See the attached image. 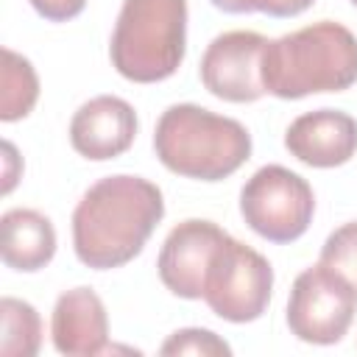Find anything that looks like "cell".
<instances>
[{
  "mask_svg": "<svg viewBox=\"0 0 357 357\" xmlns=\"http://www.w3.org/2000/svg\"><path fill=\"white\" fill-rule=\"evenodd\" d=\"M165 215L162 190L142 176H106L92 184L73 212L75 257L95 271L131 262Z\"/></svg>",
  "mask_w": 357,
  "mask_h": 357,
  "instance_id": "1",
  "label": "cell"
},
{
  "mask_svg": "<svg viewBox=\"0 0 357 357\" xmlns=\"http://www.w3.org/2000/svg\"><path fill=\"white\" fill-rule=\"evenodd\" d=\"M357 81V36L332 20L312 22L265 45L262 84L282 100L343 92Z\"/></svg>",
  "mask_w": 357,
  "mask_h": 357,
  "instance_id": "2",
  "label": "cell"
},
{
  "mask_svg": "<svg viewBox=\"0 0 357 357\" xmlns=\"http://www.w3.org/2000/svg\"><path fill=\"white\" fill-rule=\"evenodd\" d=\"M153 151L178 176L220 181L251 156V134L231 117L195 103H176L156 123Z\"/></svg>",
  "mask_w": 357,
  "mask_h": 357,
  "instance_id": "3",
  "label": "cell"
},
{
  "mask_svg": "<svg viewBox=\"0 0 357 357\" xmlns=\"http://www.w3.org/2000/svg\"><path fill=\"white\" fill-rule=\"evenodd\" d=\"M187 0H123L112 31V64L137 84L170 78L184 61Z\"/></svg>",
  "mask_w": 357,
  "mask_h": 357,
  "instance_id": "4",
  "label": "cell"
},
{
  "mask_svg": "<svg viewBox=\"0 0 357 357\" xmlns=\"http://www.w3.org/2000/svg\"><path fill=\"white\" fill-rule=\"evenodd\" d=\"M240 212L259 237L271 243H293L312 223L315 195L298 173L282 165H265L243 184Z\"/></svg>",
  "mask_w": 357,
  "mask_h": 357,
  "instance_id": "5",
  "label": "cell"
},
{
  "mask_svg": "<svg viewBox=\"0 0 357 357\" xmlns=\"http://www.w3.org/2000/svg\"><path fill=\"white\" fill-rule=\"evenodd\" d=\"M271 287V262L251 245L226 234L206 271L204 301L209 304V310L231 324L257 321L268 310Z\"/></svg>",
  "mask_w": 357,
  "mask_h": 357,
  "instance_id": "6",
  "label": "cell"
},
{
  "mask_svg": "<svg viewBox=\"0 0 357 357\" xmlns=\"http://www.w3.org/2000/svg\"><path fill=\"white\" fill-rule=\"evenodd\" d=\"M357 312V287L332 271L329 265L318 262L304 268L287 298V326L290 332L315 346L337 343Z\"/></svg>",
  "mask_w": 357,
  "mask_h": 357,
  "instance_id": "7",
  "label": "cell"
},
{
  "mask_svg": "<svg viewBox=\"0 0 357 357\" xmlns=\"http://www.w3.org/2000/svg\"><path fill=\"white\" fill-rule=\"evenodd\" d=\"M268 39L257 31H226L215 36L201 56L204 86L229 103H251L265 95L262 53Z\"/></svg>",
  "mask_w": 357,
  "mask_h": 357,
  "instance_id": "8",
  "label": "cell"
},
{
  "mask_svg": "<svg viewBox=\"0 0 357 357\" xmlns=\"http://www.w3.org/2000/svg\"><path fill=\"white\" fill-rule=\"evenodd\" d=\"M226 231L212 220H181L162 243L156 268L162 284L178 298H204L206 271Z\"/></svg>",
  "mask_w": 357,
  "mask_h": 357,
  "instance_id": "9",
  "label": "cell"
},
{
  "mask_svg": "<svg viewBox=\"0 0 357 357\" xmlns=\"http://www.w3.org/2000/svg\"><path fill=\"white\" fill-rule=\"evenodd\" d=\"M137 137V112L131 103L114 95H98L86 100L70 120L73 148L92 159L106 162L131 148Z\"/></svg>",
  "mask_w": 357,
  "mask_h": 357,
  "instance_id": "10",
  "label": "cell"
},
{
  "mask_svg": "<svg viewBox=\"0 0 357 357\" xmlns=\"http://www.w3.org/2000/svg\"><path fill=\"white\" fill-rule=\"evenodd\" d=\"M284 148L310 167L346 165L357 151V120L337 109L307 112L290 123Z\"/></svg>",
  "mask_w": 357,
  "mask_h": 357,
  "instance_id": "11",
  "label": "cell"
},
{
  "mask_svg": "<svg viewBox=\"0 0 357 357\" xmlns=\"http://www.w3.org/2000/svg\"><path fill=\"white\" fill-rule=\"evenodd\" d=\"M50 335L56 351L67 357H92L106 351L109 318L100 296L92 287L64 290L53 307Z\"/></svg>",
  "mask_w": 357,
  "mask_h": 357,
  "instance_id": "12",
  "label": "cell"
},
{
  "mask_svg": "<svg viewBox=\"0 0 357 357\" xmlns=\"http://www.w3.org/2000/svg\"><path fill=\"white\" fill-rule=\"evenodd\" d=\"M3 229V262L14 271H39L56 254V229L50 218L36 209H8L0 218Z\"/></svg>",
  "mask_w": 357,
  "mask_h": 357,
  "instance_id": "13",
  "label": "cell"
},
{
  "mask_svg": "<svg viewBox=\"0 0 357 357\" xmlns=\"http://www.w3.org/2000/svg\"><path fill=\"white\" fill-rule=\"evenodd\" d=\"M39 98V78L28 59L3 47V92H0V120L14 123L25 117Z\"/></svg>",
  "mask_w": 357,
  "mask_h": 357,
  "instance_id": "14",
  "label": "cell"
},
{
  "mask_svg": "<svg viewBox=\"0 0 357 357\" xmlns=\"http://www.w3.org/2000/svg\"><path fill=\"white\" fill-rule=\"evenodd\" d=\"M0 315H3L0 351L6 357H33L39 351V343H42L39 312L28 301L6 296L0 301Z\"/></svg>",
  "mask_w": 357,
  "mask_h": 357,
  "instance_id": "15",
  "label": "cell"
},
{
  "mask_svg": "<svg viewBox=\"0 0 357 357\" xmlns=\"http://www.w3.org/2000/svg\"><path fill=\"white\" fill-rule=\"evenodd\" d=\"M321 262L346 276L357 287V220L343 223L326 237L321 248Z\"/></svg>",
  "mask_w": 357,
  "mask_h": 357,
  "instance_id": "16",
  "label": "cell"
},
{
  "mask_svg": "<svg viewBox=\"0 0 357 357\" xmlns=\"http://www.w3.org/2000/svg\"><path fill=\"white\" fill-rule=\"evenodd\" d=\"M162 354H201V357H215V354H231L229 343L220 340L209 329H178L173 332L162 349Z\"/></svg>",
  "mask_w": 357,
  "mask_h": 357,
  "instance_id": "17",
  "label": "cell"
},
{
  "mask_svg": "<svg viewBox=\"0 0 357 357\" xmlns=\"http://www.w3.org/2000/svg\"><path fill=\"white\" fill-rule=\"evenodd\" d=\"M31 6L36 8L39 17L50 20V22H64L73 20L84 11L86 0H31Z\"/></svg>",
  "mask_w": 357,
  "mask_h": 357,
  "instance_id": "18",
  "label": "cell"
},
{
  "mask_svg": "<svg viewBox=\"0 0 357 357\" xmlns=\"http://www.w3.org/2000/svg\"><path fill=\"white\" fill-rule=\"evenodd\" d=\"M315 0H257V11L268 17H296L310 8Z\"/></svg>",
  "mask_w": 357,
  "mask_h": 357,
  "instance_id": "19",
  "label": "cell"
},
{
  "mask_svg": "<svg viewBox=\"0 0 357 357\" xmlns=\"http://www.w3.org/2000/svg\"><path fill=\"white\" fill-rule=\"evenodd\" d=\"M215 8L229 11V14H248L257 11V0H212Z\"/></svg>",
  "mask_w": 357,
  "mask_h": 357,
  "instance_id": "20",
  "label": "cell"
},
{
  "mask_svg": "<svg viewBox=\"0 0 357 357\" xmlns=\"http://www.w3.org/2000/svg\"><path fill=\"white\" fill-rule=\"evenodd\" d=\"M3 153H6V181H3V192H11L17 173H14V162H17V151L11 142H3Z\"/></svg>",
  "mask_w": 357,
  "mask_h": 357,
  "instance_id": "21",
  "label": "cell"
},
{
  "mask_svg": "<svg viewBox=\"0 0 357 357\" xmlns=\"http://www.w3.org/2000/svg\"><path fill=\"white\" fill-rule=\"evenodd\" d=\"M351 3H354V6H357V0H351Z\"/></svg>",
  "mask_w": 357,
  "mask_h": 357,
  "instance_id": "22",
  "label": "cell"
}]
</instances>
